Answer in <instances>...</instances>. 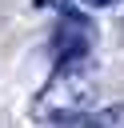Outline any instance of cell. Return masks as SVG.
<instances>
[{"instance_id":"1","label":"cell","mask_w":124,"mask_h":128,"mask_svg":"<svg viewBox=\"0 0 124 128\" xmlns=\"http://www.w3.org/2000/svg\"><path fill=\"white\" fill-rule=\"evenodd\" d=\"M96 104V80L88 76L84 60H56L44 92L36 96L32 116L52 124H92V120H116V116H92Z\"/></svg>"},{"instance_id":"2","label":"cell","mask_w":124,"mask_h":128,"mask_svg":"<svg viewBox=\"0 0 124 128\" xmlns=\"http://www.w3.org/2000/svg\"><path fill=\"white\" fill-rule=\"evenodd\" d=\"M92 40H96V28L88 16H80L76 8L60 12V24L52 32V60H88Z\"/></svg>"},{"instance_id":"3","label":"cell","mask_w":124,"mask_h":128,"mask_svg":"<svg viewBox=\"0 0 124 128\" xmlns=\"http://www.w3.org/2000/svg\"><path fill=\"white\" fill-rule=\"evenodd\" d=\"M36 8H56V12H72L68 0H36Z\"/></svg>"},{"instance_id":"4","label":"cell","mask_w":124,"mask_h":128,"mask_svg":"<svg viewBox=\"0 0 124 128\" xmlns=\"http://www.w3.org/2000/svg\"><path fill=\"white\" fill-rule=\"evenodd\" d=\"M80 4H88V8H112V4H120V0H80Z\"/></svg>"}]
</instances>
